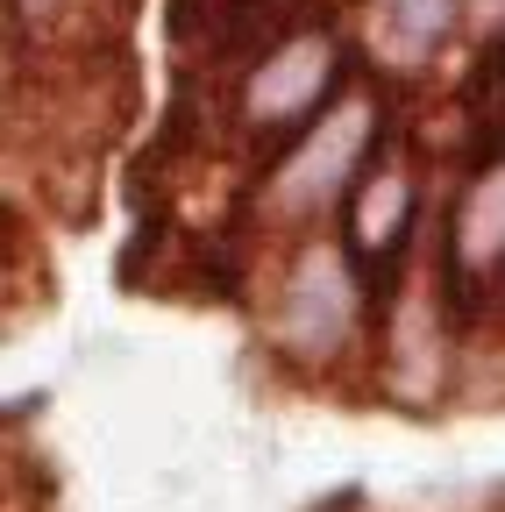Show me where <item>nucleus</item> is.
I'll return each mask as SVG.
<instances>
[{
	"mask_svg": "<svg viewBox=\"0 0 505 512\" xmlns=\"http://www.w3.org/2000/svg\"><path fill=\"white\" fill-rule=\"evenodd\" d=\"M363 136H370V107L363 100H349V107H335L313 136L292 150V164H285V178H278V200H292V207H313V200H328V192L356 171V157H363Z\"/></svg>",
	"mask_w": 505,
	"mask_h": 512,
	"instance_id": "nucleus-1",
	"label": "nucleus"
},
{
	"mask_svg": "<svg viewBox=\"0 0 505 512\" xmlns=\"http://www.w3.org/2000/svg\"><path fill=\"white\" fill-rule=\"evenodd\" d=\"M349 306H356V292H349L342 264L328 249H313L299 285H292V335H299V349H328L349 328Z\"/></svg>",
	"mask_w": 505,
	"mask_h": 512,
	"instance_id": "nucleus-2",
	"label": "nucleus"
},
{
	"mask_svg": "<svg viewBox=\"0 0 505 512\" xmlns=\"http://www.w3.org/2000/svg\"><path fill=\"white\" fill-rule=\"evenodd\" d=\"M328 86V43L321 36H306V43H285L264 72H257V86H249V114L257 121H278V114H299L313 93Z\"/></svg>",
	"mask_w": 505,
	"mask_h": 512,
	"instance_id": "nucleus-3",
	"label": "nucleus"
},
{
	"mask_svg": "<svg viewBox=\"0 0 505 512\" xmlns=\"http://www.w3.org/2000/svg\"><path fill=\"white\" fill-rule=\"evenodd\" d=\"M505 249V164H491L470 185V207H463V264H491Z\"/></svg>",
	"mask_w": 505,
	"mask_h": 512,
	"instance_id": "nucleus-4",
	"label": "nucleus"
},
{
	"mask_svg": "<svg viewBox=\"0 0 505 512\" xmlns=\"http://www.w3.org/2000/svg\"><path fill=\"white\" fill-rule=\"evenodd\" d=\"M399 221H406V185H399V178H377V185L363 192V214H356V235H363V249H385Z\"/></svg>",
	"mask_w": 505,
	"mask_h": 512,
	"instance_id": "nucleus-5",
	"label": "nucleus"
}]
</instances>
